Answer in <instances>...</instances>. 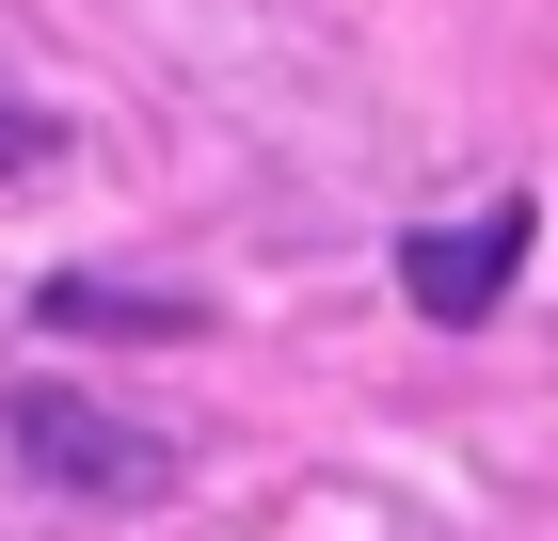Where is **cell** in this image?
Returning a JSON list of instances; mask_svg holds the SVG:
<instances>
[{"mask_svg": "<svg viewBox=\"0 0 558 541\" xmlns=\"http://www.w3.org/2000/svg\"><path fill=\"white\" fill-rule=\"evenodd\" d=\"M0 430H16V462H33V478H64V494H112V509L175 494V430L112 415V398H16Z\"/></svg>", "mask_w": 558, "mask_h": 541, "instance_id": "cell-1", "label": "cell"}, {"mask_svg": "<svg viewBox=\"0 0 558 541\" xmlns=\"http://www.w3.org/2000/svg\"><path fill=\"white\" fill-rule=\"evenodd\" d=\"M526 192H495V208H463V223H415V239H399V287L430 303V319H495V303H511V271H526Z\"/></svg>", "mask_w": 558, "mask_h": 541, "instance_id": "cell-2", "label": "cell"}, {"mask_svg": "<svg viewBox=\"0 0 558 541\" xmlns=\"http://www.w3.org/2000/svg\"><path fill=\"white\" fill-rule=\"evenodd\" d=\"M33 319H48V334H192L208 303H192V287H112V271H48Z\"/></svg>", "mask_w": 558, "mask_h": 541, "instance_id": "cell-3", "label": "cell"}, {"mask_svg": "<svg viewBox=\"0 0 558 541\" xmlns=\"http://www.w3.org/2000/svg\"><path fill=\"white\" fill-rule=\"evenodd\" d=\"M48 160H64V127H48L33 96H0V175H48Z\"/></svg>", "mask_w": 558, "mask_h": 541, "instance_id": "cell-4", "label": "cell"}]
</instances>
